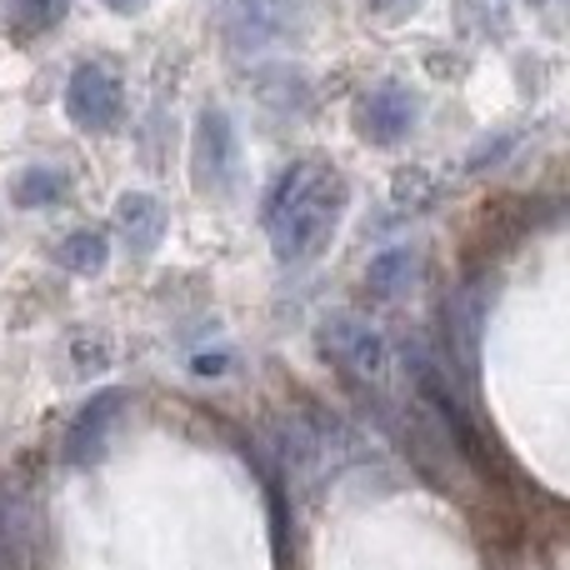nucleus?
Masks as SVG:
<instances>
[{"instance_id": "obj_1", "label": "nucleus", "mask_w": 570, "mask_h": 570, "mask_svg": "<svg viewBox=\"0 0 570 570\" xmlns=\"http://www.w3.org/2000/svg\"><path fill=\"white\" fill-rule=\"evenodd\" d=\"M345 200H351V186H345V176L335 166H325V160H295V166H285L266 196L271 250H276L285 266L311 261L335 236V226L345 216Z\"/></svg>"}, {"instance_id": "obj_13", "label": "nucleus", "mask_w": 570, "mask_h": 570, "mask_svg": "<svg viewBox=\"0 0 570 570\" xmlns=\"http://www.w3.org/2000/svg\"><path fill=\"white\" fill-rule=\"evenodd\" d=\"M425 196V170H401V180H395V200H421Z\"/></svg>"}, {"instance_id": "obj_2", "label": "nucleus", "mask_w": 570, "mask_h": 570, "mask_svg": "<svg viewBox=\"0 0 570 570\" xmlns=\"http://www.w3.org/2000/svg\"><path fill=\"white\" fill-rule=\"evenodd\" d=\"M321 345L355 385H365V391H385V381H391V345H385V335L375 331L365 315H355V311L325 315Z\"/></svg>"}, {"instance_id": "obj_4", "label": "nucleus", "mask_w": 570, "mask_h": 570, "mask_svg": "<svg viewBox=\"0 0 570 570\" xmlns=\"http://www.w3.org/2000/svg\"><path fill=\"white\" fill-rule=\"evenodd\" d=\"M355 126H361L365 140L375 146H395L401 136H411L415 126V90L401 86V80H385V86L365 90L355 100Z\"/></svg>"}, {"instance_id": "obj_7", "label": "nucleus", "mask_w": 570, "mask_h": 570, "mask_svg": "<svg viewBox=\"0 0 570 570\" xmlns=\"http://www.w3.org/2000/svg\"><path fill=\"white\" fill-rule=\"evenodd\" d=\"M120 411H126V391L90 395L86 411L76 415V425H70V435H66V465H80V471H86V465H96L100 455H106Z\"/></svg>"}, {"instance_id": "obj_9", "label": "nucleus", "mask_w": 570, "mask_h": 570, "mask_svg": "<svg viewBox=\"0 0 570 570\" xmlns=\"http://www.w3.org/2000/svg\"><path fill=\"white\" fill-rule=\"evenodd\" d=\"M66 10H70V0H6V26H10V36L30 40V36L56 30L66 20Z\"/></svg>"}, {"instance_id": "obj_10", "label": "nucleus", "mask_w": 570, "mask_h": 570, "mask_svg": "<svg viewBox=\"0 0 570 570\" xmlns=\"http://www.w3.org/2000/svg\"><path fill=\"white\" fill-rule=\"evenodd\" d=\"M56 261L70 271V276H100L110 261V240L100 230H76L56 246Z\"/></svg>"}, {"instance_id": "obj_17", "label": "nucleus", "mask_w": 570, "mask_h": 570, "mask_svg": "<svg viewBox=\"0 0 570 570\" xmlns=\"http://www.w3.org/2000/svg\"><path fill=\"white\" fill-rule=\"evenodd\" d=\"M385 6H391V0H385Z\"/></svg>"}, {"instance_id": "obj_16", "label": "nucleus", "mask_w": 570, "mask_h": 570, "mask_svg": "<svg viewBox=\"0 0 570 570\" xmlns=\"http://www.w3.org/2000/svg\"><path fill=\"white\" fill-rule=\"evenodd\" d=\"M531 6H541V0H531Z\"/></svg>"}, {"instance_id": "obj_6", "label": "nucleus", "mask_w": 570, "mask_h": 570, "mask_svg": "<svg viewBox=\"0 0 570 570\" xmlns=\"http://www.w3.org/2000/svg\"><path fill=\"white\" fill-rule=\"evenodd\" d=\"M190 170H196L200 190H230V180H236V126H230L226 110H206L200 116Z\"/></svg>"}, {"instance_id": "obj_11", "label": "nucleus", "mask_w": 570, "mask_h": 570, "mask_svg": "<svg viewBox=\"0 0 570 570\" xmlns=\"http://www.w3.org/2000/svg\"><path fill=\"white\" fill-rule=\"evenodd\" d=\"M411 281H415V250H385V256H375L371 271H365V285H371V295H381V301H395Z\"/></svg>"}, {"instance_id": "obj_5", "label": "nucleus", "mask_w": 570, "mask_h": 570, "mask_svg": "<svg viewBox=\"0 0 570 570\" xmlns=\"http://www.w3.org/2000/svg\"><path fill=\"white\" fill-rule=\"evenodd\" d=\"M295 0H226V36L236 50H266L291 36Z\"/></svg>"}, {"instance_id": "obj_12", "label": "nucleus", "mask_w": 570, "mask_h": 570, "mask_svg": "<svg viewBox=\"0 0 570 570\" xmlns=\"http://www.w3.org/2000/svg\"><path fill=\"white\" fill-rule=\"evenodd\" d=\"M70 190V180H66V170H46V166H36V170H26V176L16 180V206H26V210H36V206H50V200H60Z\"/></svg>"}, {"instance_id": "obj_15", "label": "nucleus", "mask_w": 570, "mask_h": 570, "mask_svg": "<svg viewBox=\"0 0 570 570\" xmlns=\"http://www.w3.org/2000/svg\"><path fill=\"white\" fill-rule=\"evenodd\" d=\"M100 6H110L116 16H136V10H146L150 0H100Z\"/></svg>"}, {"instance_id": "obj_8", "label": "nucleus", "mask_w": 570, "mask_h": 570, "mask_svg": "<svg viewBox=\"0 0 570 570\" xmlns=\"http://www.w3.org/2000/svg\"><path fill=\"white\" fill-rule=\"evenodd\" d=\"M116 230L130 256H150L160 246V236H166V206L156 196H146V190H130L116 206Z\"/></svg>"}, {"instance_id": "obj_3", "label": "nucleus", "mask_w": 570, "mask_h": 570, "mask_svg": "<svg viewBox=\"0 0 570 570\" xmlns=\"http://www.w3.org/2000/svg\"><path fill=\"white\" fill-rule=\"evenodd\" d=\"M66 116L76 120L80 130L100 136V130H116L120 116H126V86L116 80V70L106 66H76L66 86Z\"/></svg>"}, {"instance_id": "obj_14", "label": "nucleus", "mask_w": 570, "mask_h": 570, "mask_svg": "<svg viewBox=\"0 0 570 570\" xmlns=\"http://www.w3.org/2000/svg\"><path fill=\"white\" fill-rule=\"evenodd\" d=\"M10 561V495L6 485H0V566Z\"/></svg>"}]
</instances>
